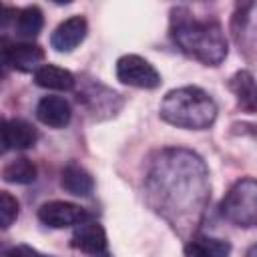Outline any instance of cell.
<instances>
[{
    "instance_id": "6da1fadb",
    "label": "cell",
    "mask_w": 257,
    "mask_h": 257,
    "mask_svg": "<svg viewBox=\"0 0 257 257\" xmlns=\"http://www.w3.org/2000/svg\"><path fill=\"white\" fill-rule=\"evenodd\" d=\"M149 193L159 213L181 223L203 211L209 181L203 161L189 151H163L149 173Z\"/></svg>"
},
{
    "instance_id": "7a4b0ae2",
    "label": "cell",
    "mask_w": 257,
    "mask_h": 257,
    "mask_svg": "<svg viewBox=\"0 0 257 257\" xmlns=\"http://www.w3.org/2000/svg\"><path fill=\"white\" fill-rule=\"evenodd\" d=\"M171 38L187 56L217 66L227 56V38L215 20H199L185 8L171 12Z\"/></svg>"
},
{
    "instance_id": "3957f363",
    "label": "cell",
    "mask_w": 257,
    "mask_h": 257,
    "mask_svg": "<svg viewBox=\"0 0 257 257\" xmlns=\"http://www.w3.org/2000/svg\"><path fill=\"white\" fill-rule=\"evenodd\" d=\"M161 118L181 128L203 131L217 118L215 100L199 86H181L165 94L161 102Z\"/></svg>"
},
{
    "instance_id": "277c9868",
    "label": "cell",
    "mask_w": 257,
    "mask_h": 257,
    "mask_svg": "<svg viewBox=\"0 0 257 257\" xmlns=\"http://www.w3.org/2000/svg\"><path fill=\"white\" fill-rule=\"evenodd\" d=\"M223 215L239 225V227H253L257 223V183L251 177L237 181L221 203Z\"/></svg>"
},
{
    "instance_id": "5b68a950",
    "label": "cell",
    "mask_w": 257,
    "mask_h": 257,
    "mask_svg": "<svg viewBox=\"0 0 257 257\" xmlns=\"http://www.w3.org/2000/svg\"><path fill=\"white\" fill-rule=\"evenodd\" d=\"M116 78L135 88H157L161 84L159 70L139 54H124L116 60Z\"/></svg>"
},
{
    "instance_id": "8992f818",
    "label": "cell",
    "mask_w": 257,
    "mask_h": 257,
    "mask_svg": "<svg viewBox=\"0 0 257 257\" xmlns=\"http://www.w3.org/2000/svg\"><path fill=\"white\" fill-rule=\"evenodd\" d=\"M38 219L52 229H64V227H74L76 223L88 219V213L82 207L68 201H48L40 205Z\"/></svg>"
},
{
    "instance_id": "52a82bcc",
    "label": "cell",
    "mask_w": 257,
    "mask_h": 257,
    "mask_svg": "<svg viewBox=\"0 0 257 257\" xmlns=\"http://www.w3.org/2000/svg\"><path fill=\"white\" fill-rule=\"evenodd\" d=\"M70 245L74 249H80L90 255H98L106 251V233L100 223L84 219L74 225V233L70 239Z\"/></svg>"
},
{
    "instance_id": "ba28073f",
    "label": "cell",
    "mask_w": 257,
    "mask_h": 257,
    "mask_svg": "<svg viewBox=\"0 0 257 257\" xmlns=\"http://www.w3.org/2000/svg\"><path fill=\"white\" fill-rule=\"evenodd\" d=\"M86 32H88L86 20L82 16H70L54 28L50 36V44L58 52H70L86 38Z\"/></svg>"
},
{
    "instance_id": "9c48e42d",
    "label": "cell",
    "mask_w": 257,
    "mask_h": 257,
    "mask_svg": "<svg viewBox=\"0 0 257 257\" xmlns=\"http://www.w3.org/2000/svg\"><path fill=\"white\" fill-rule=\"evenodd\" d=\"M36 116L46 126L64 128L72 118V108L62 96H44L36 106Z\"/></svg>"
},
{
    "instance_id": "30bf717a",
    "label": "cell",
    "mask_w": 257,
    "mask_h": 257,
    "mask_svg": "<svg viewBox=\"0 0 257 257\" xmlns=\"http://www.w3.org/2000/svg\"><path fill=\"white\" fill-rule=\"evenodd\" d=\"M44 62V50L32 42H20L8 46V66L20 72H34Z\"/></svg>"
},
{
    "instance_id": "8fae6325",
    "label": "cell",
    "mask_w": 257,
    "mask_h": 257,
    "mask_svg": "<svg viewBox=\"0 0 257 257\" xmlns=\"http://www.w3.org/2000/svg\"><path fill=\"white\" fill-rule=\"evenodd\" d=\"M60 185H62V189L66 193H70L74 197H86L94 189V181H92L90 173L84 167L76 165V163H68L62 169V173H60Z\"/></svg>"
},
{
    "instance_id": "7c38bea8",
    "label": "cell",
    "mask_w": 257,
    "mask_h": 257,
    "mask_svg": "<svg viewBox=\"0 0 257 257\" xmlns=\"http://www.w3.org/2000/svg\"><path fill=\"white\" fill-rule=\"evenodd\" d=\"M34 82L50 90H70L74 86V74L56 64H42L34 70Z\"/></svg>"
},
{
    "instance_id": "4fadbf2b",
    "label": "cell",
    "mask_w": 257,
    "mask_h": 257,
    "mask_svg": "<svg viewBox=\"0 0 257 257\" xmlns=\"http://www.w3.org/2000/svg\"><path fill=\"white\" fill-rule=\"evenodd\" d=\"M36 139H38V133L28 120H24V118H8L6 120L8 149H16V151L30 149V147H34Z\"/></svg>"
},
{
    "instance_id": "5bb4252c",
    "label": "cell",
    "mask_w": 257,
    "mask_h": 257,
    "mask_svg": "<svg viewBox=\"0 0 257 257\" xmlns=\"http://www.w3.org/2000/svg\"><path fill=\"white\" fill-rule=\"evenodd\" d=\"M229 88L235 92L239 104L247 110L253 112L255 110V78L249 70H239L231 76L229 80Z\"/></svg>"
},
{
    "instance_id": "9a60e30c",
    "label": "cell",
    "mask_w": 257,
    "mask_h": 257,
    "mask_svg": "<svg viewBox=\"0 0 257 257\" xmlns=\"http://www.w3.org/2000/svg\"><path fill=\"white\" fill-rule=\"evenodd\" d=\"M231 251V245L223 239L197 235L185 245L187 255H199V257H225Z\"/></svg>"
},
{
    "instance_id": "2e32d148",
    "label": "cell",
    "mask_w": 257,
    "mask_h": 257,
    "mask_svg": "<svg viewBox=\"0 0 257 257\" xmlns=\"http://www.w3.org/2000/svg\"><path fill=\"white\" fill-rule=\"evenodd\" d=\"M2 179L12 185H28L36 179V165L26 157L14 159L2 169Z\"/></svg>"
},
{
    "instance_id": "e0dca14e",
    "label": "cell",
    "mask_w": 257,
    "mask_h": 257,
    "mask_svg": "<svg viewBox=\"0 0 257 257\" xmlns=\"http://www.w3.org/2000/svg\"><path fill=\"white\" fill-rule=\"evenodd\" d=\"M44 26V14L38 6H26L16 14V30L22 38H34Z\"/></svg>"
},
{
    "instance_id": "ac0fdd59",
    "label": "cell",
    "mask_w": 257,
    "mask_h": 257,
    "mask_svg": "<svg viewBox=\"0 0 257 257\" xmlns=\"http://www.w3.org/2000/svg\"><path fill=\"white\" fill-rule=\"evenodd\" d=\"M253 8H255V0H237L235 6V14H233V36L239 42L243 34H249V38L253 40Z\"/></svg>"
},
{
    "instance_id": "d6986e66",
    "label": "cell",
    "mask_w": 257,
    "mask_h": 257,
    "mask_svg": "<svg viewBox=\"0 0 257 257\" xmlns=\"http://www.w3.org/2000/svg\"><path fill=\"white\" fill-rule=\"evenodd\" d=\"M18 201L8 191H0V229H8L18 217Z\"/></svg>"
},
{
    "instance_id": "ffe728a7",
    "label": "cell",
    "mask_w": 257,
    "mask_h": 257,
    "mask_svg": "<svg viewBox=\"0 0 257 257\" xmlns=\"http://www.w3.org/2000/svg\"><path fill=\"white\" fill-rule=\"evenodd\" d=\"M8 46L10 44H6L4 40H0V76L4 74V70L8 66Z\"/></svg>"
},
{
    "instance_id": "44dd1931",
    "label": "cell",
    "mask_w": 257,
    "mask_h": 257,
    "mask_svg": "<svg viewBox=\"0 0 257 257\" xmlns=\"http://www.w3.org/2000/svg\"><path fill=\"white\" fill-rule=\"evenodd\" d=\"M8 151V143H6V118L0 116V155H4Z\"/></svg>"
},
{
    "instance_id": "7402d4cb",
    "label": "cell",
    "mask_w": 257,
    "mask_h": 257,
    "mask_svg": "<svg viewBox=\"0 0 257 257\" xmlns=\"http://www.w3.org/2000/svg\"><path fill=\"white\" fill-rule=\"evenodd\" d=\"M52 2H54V4H60V6H62V4H70L72 0H52Z\"/></svg>"
},
{
    "instance_id": "603a6c76",
    "label": "cell",
    "mask_w": 257,
    "mask_h": 257,
    "mask_svg": "<svg viewBox=\"0 0 257 257\" xmlns=\"http://www.w3.org/2000/svg\"><path fill=\"white\" fill-rule=\"evenodd\" d=\"M0 8H2V4H0Z\"/></svg>"
}]
</instances>
